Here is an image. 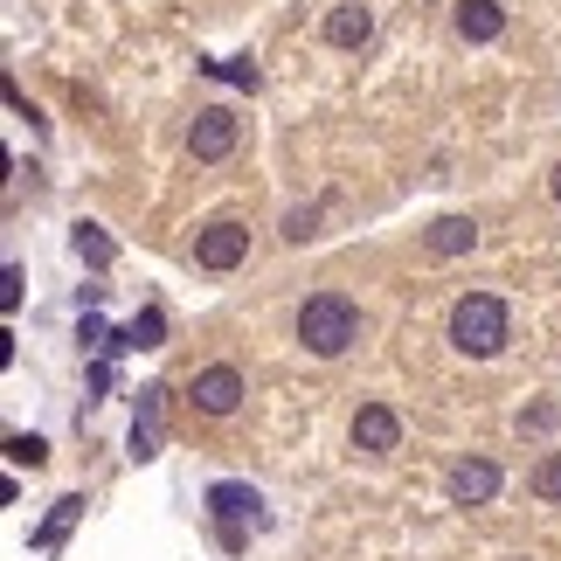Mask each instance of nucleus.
Masks as SVG:
<instances>
[{"label": "nucleus", "mask_w": 561, "mask_h": 561, "mask_svg": "<svg viewBox=\"0 0 561 561\" xmlns=\"http://www.w3.org/2000/svg\"><path fill=\"white\" fill-rule=\"evenodd\" d=\"M360 340V306L347 291H312L306 306H298V347L319 354V360H340Z\"/></svg>", "instance_id": "nucleus-1"}, {"label": "nucleus", "mask_w": 561, "mask_h": 561, "mask_svg": "<svg viewBox=\"0 0 561 561\" xmlns=\"http://www.w3.org/2000/svg\"><path fill=\"white\" fill-rule=\"evenodd\" d=\"M506 333H513L506 298H492V291H465L458 306H450V347H458L465 360H492V354L506 347Z\"/></svg>", "instance_id": "nucleus-2"}, {"label": "nucleus", "mask_w": 561, "mask_h": 561, "mask_svg": "<svg viewBox=\"0 0 561 561\" xmlns=\"http://www.w3.org/2000/svg\"><path fill=\"white\" fill-rule=\"evenodd\" d=\"M208 513H215V527H222V548H243V520L250 527H264V500H256V485H208Z\"/></svg>", "instance_id": "nucleus-3"}, {"label": "nucleus", "mask_w": 561, "mask_h": 561, "mask_svg": "<svg viewBox=\"0 0 561 561\" xmlns=\"http://www.w3.org/2000/svg\"><path fill=\"white\" fill-rule=\"evenodd\" d=\"M236 133H243V125H236L229 104H202L194 125H187V153L194 160H229L236 153Z\"/></svg>", "instance_id": "nucleus-4"}, {"label": "nucleus", "mask_w": 561, "mask_h": 561, "mask_svg": "<svg viewBox=\"0 0 561 561\" xmlns=\"http://www.w3.org/2000/svg\"><path fill=\"white\" fill-rule=\"evenodd\" d=\"M243 256H250V229L243 222H229V215H222V222L194 229V264H202V271H236Z\"/></svg>", "instance_id": "nucleus-5"}, {"label": "nucleus", "mask_w": 561, "mask_h": 561, "mask_svg": "<svg viewBox=\"0 0 561 561\" xmlns=\"http://www.w3.org/2000/svg\"><path fill=\"white\" fill-rule=\"evenodd\" d=\"M187 402L202 409V416H236V409H243V375H236L229 360H215V368H202L187 381Z\"/></svg>", "instance_id": "nucleus-6"}, {"label": "nucleus", "mask_w": 561, "mask_h": 561, "mask_svg": "<svg viewBox=\"0 0 561 561\" xmlns=\"http://www.w3.org/2000/svg\"><path fill=\"white\" fill-rule=\"evenodd\" d=\"M444 485H450V500L458 506H492L500 500V485H506V471L492 465V458H458L444 471Z\"/></svg>", "instance_id": "nucleus-7"}, {"label": "nucleus", "mask_w": 561, "mask_h": 561, "mask_svg": "<svg viewBox=\"0 0 561 561\" xmlns=\"http://www.w3.org/2000/svg\"><path fill=\"white\" fill-rule=\"evenodd\" d=\"M347 437H354V450H360V458H388V450L402 444V416H396L388 402H360V409H354V430H347Z\"/></svg>", "instance_id": "nucleus-8"}, {"label": "nucleus", "mask_w": 561, "mask_h": 561, "mask_svg": "<svg viewBox=\"0 0 561 561\" xmlns=\"http://www.w3.org/2000/svg\"><path fill=\"white\" fill-rule=\"evenodd\" d=\"M423 250L430 256H471L479 250V222H471V215H437V222L423 229Z\"/></svg>", "instance_id": "nucleus-9"}, {"label": "nucleus", "mask_w": 561, "mask_h": 561, "mask_svg": "<svg viewBox=\"0 0 561 561\" xmlns=\"http://www.w3.org/2000/svg\"><path fill=\"white\" fill-rule=\"evenodd\" d=\"M160 396H167V388H139V416H133V437H125L133 465L160 458Z\"/></svg>", "instance_id": "nucleus-10"}, {"label": "nucleus", "mask_w": 561, "mask_h": 561, "mask_svg": "<svg viewBox=\"0 0 561 561\" xmlns=\"http://www.w3.org/2000/svg\"><path fill=\"white\" fill-rule=\"evenodd\" d=\"M319 35H327L333 49H368V42H375V8H354V0H347V8L327 14V28H319Z\"/></svg>", "instance_id": "nucleus-11"}, {"label": "nucleus", "mask_w": 561, "mask_h": 561, "mask_svg": "<svg viewBox=\"0 0 561 561\" xmlns=\"http://www.w3.org/2000/svg\"><path fill=\"white\" fill-rule=\"evenodd\" d=\"M450 21H458L465 42H500L506 35V8H500V0H458V14H450Z\"/></svg>", "instance_id": "nucleus-12"}, {"label": "nucleus", "mask_w": 561, "mask_h": 561, "mask_svg": "<svg viewBox=\"0 0 561 561\" xmlns=\"http://www.w3.org/2000/svg\"><path fill=\"white\" fill-rule=\"evenodd\" d=\"M160 340H167V312H160V306H146L139 319H125V327L104 340V347H112V354H133V347H160Z\"/></svg>", "instance_id": "nucleus-13"}, {"label": "nucleus", "mask_w": 561, "mask_h": 561, "mask_svg": "<svg viewBox=\"0 0 561 561\" xmlns=\"http://www.w3.org/2000/svg\"><path fill=\"white\" fill-rule=\"evenodd\" d=\"M70 243H77V256H83L91 271H104V264L118 256V243H112V236H104L98 222H77V229H70Z\"/></svg>", "instance_id": "nucleus-14"}, {"label": "nucleus", "mask_w": 561, "mask_h": 561, "mask_svg": "<svg viewBox=\"0 0 561 561\" xmlns=\"http://www.w3.org/2000/svg\"><path fill=\"white\" fill-rule=\"evenodd\" d=\"M77 513H83V492H70V500H56L49 527H35V534H28V548H42V554H49V548L62 541V534H70V520H77Z\"/></svg>", "instance_id": "nucleus-15"}, {"label": "nucleus", "mask_w": 561, "mask_h": 561, "mask_svg": "<svg viewBox=\"0 0 561 561\" xmlns=\"http://www.w3.org/2000/svg\"><path fill=\"white\" fill-rule=\"evenodd\" d=\"M208 77H222V83H236V91H256V83H264V70H256L250 56H222V62H202Z\"/></svg>", "instance_id": "nucleus-16"}, {"label": "nucleus", "mask_w": 561, "mask_h": 561, "mask_svg": "<svg viewBox=\"0 0 561 561\" xmlns=\"http://www.w3.org/2000/svg\"><path fill=\"white\" fill-rule=\"evenodd\" d=\"M534 500H548V506H561V450H548V458L541 465H534Z\"/></svg>", "instance_id": "nucleus-17"}, {"label": "nucleus", "mask_w": 561, "mask_h": 561, "mask_svg": "<svg viewBox=\"0 0 561 561\" xmlns=\"http://www.w3.org/2000/svg\"><path fill=\"white\" fill-rule=\"evenodd\" d=\"M8 465L42 471V465H49V444H42V437H8Z\"/></svg>", "instance_id": "nucleus-18"}, {"label": "nucleus", "mask_w": 561, "mask_h": 561, "mask_svg": "<svg viewBox=\"0 0 561 561\" xmlns=\"http://www.w3.org/2000/svg\"><path fill=\"white\" fill-rule=\"evenodd\" d=\"M554 423H561V409H554V402H534V409H520V437H548Z\"/></svg>", "instance_id": "nucleus-19"}, {"label": "nucleus", "mask_w": 561, "mask_h": 561, "mask_svg": "<svg viewBox=\"0 0 561 561\" xmlns=\"http://www.w3.org/2000/svg\"><path fill=\"white\" fill-rule=\"evenodd\" d=\"M319 236V208H291L285 215V243H312Z\"/></svg>", "instance_id": "nucleus-20"}, {"label": "nucleus", "mask_w": 561, "mask_h": 561, "mask_svg": "<svg viewBox=\"0 0 561 561\" xmlns=\"http://www.w3.org/2000/svg\"><path fill=\"white\" fill-rule=\"evenodd\" d=\"M14 306H21V264L0 271V312H14Z\"/></svg>", "instance_id": "nucleus-21"}, {"label": "nucleus", "mask_w": 561, "mask_h": 561, "mask_svg": "<svg viewBox=\"0 0 561 561\" xmlns=\"http://www.w3.org/2000/svg\"><path fill=\"white\" fill-rule=\"evenodd\" d=\"M548 194H554V202H561V160H554V174H548Z\"/></svg>", "instance_id": "nucleus-22"}, {"label": "nucleus", "mask_w": 561, "mask_h": 561, "mask_svg": "<svg viewBox=\"0 0 561 561\" xmlns=\"http://www.w3.org/2000/svg\"><path fill=\"white\" fill-rule=\"evenodd\" d=\"M513 561H527V554H513Z\"/></svg>", "instance_id": "nucleus-23"}]
</instances>
